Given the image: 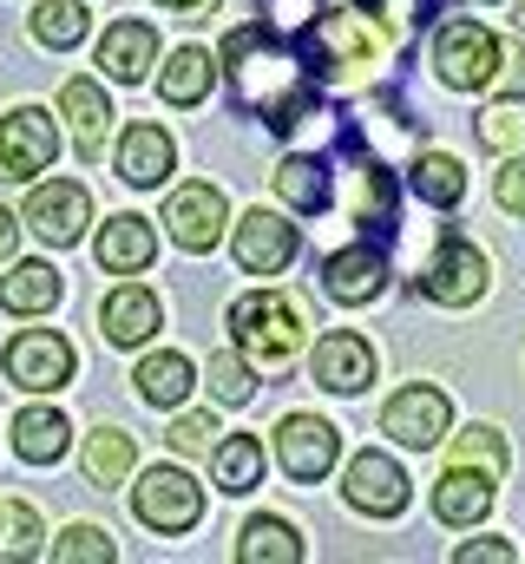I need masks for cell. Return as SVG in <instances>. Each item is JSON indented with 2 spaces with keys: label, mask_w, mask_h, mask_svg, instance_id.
Segmentation results:
<instances>
[{
  "label": "cell",
  "mask_w": 525,
  "mask_h": 564,
  "mask_svg": "<svg viewBox=\"0 0 525 564\" xmlns=\"http://www.w3.org/2000/svg\"><path fill=\"white\" fill-rule=\"evenodd\" d=\"M309 53H315V66H322L329 79L362 86V79L382 66L388 33L368 20V7H355V13H315V20H309Z\"/></svg>",
  "instance_id": "cell-3"
},
{
  "label": "cell",
  "mask_w": 525,
  "mask_h": 564,
  "mask_svg": "<svg viewBox=\"0 0 525 564\" xmlns=\"http://www.w3.org/2000/svg\"><path fill=\"white\" fill-rule=\"evenodd\" d=\"M315 13H322L315 0H262V26H276V33H309Z\"/></svg>",
  "instance_id": "cell-39"
},
{
  "label": "cell",
  "mask_w": 525,
  "mask_h": 564,
  "mask_svg": "<svg viewBox=\"0 0 525 564\" xmlns=\"http://www.w3.org/2000/svg\"><path fill=\"white\" fill-rule=\"evenodd\" d=\"M513 20H519V33H525V0H519V13H513Z\"/></svg>",
  "instance_id": "cell-45"
},
{
  "label": "cell",
  "mask_w": 525,
  "mask_h": 564,
  "mask_svg": "<svg viewBox=\"0 0 525 564\" xmlns=\"http://www.w3.org/2000/svg\"><path fill=\"white\" fill-rule=\"evenodd\" d=\"M53 558L60 564H113V539H106L99 525H73V532L53 545Z\"/></svg>",
  "instance_id": "cell-36"
},
{
  "label": "cell",
  "mask_w": 525,
  "mask_h": 564,
  "mask_svg": "<svg viewBox=\"0 0 525 564\" xmlns=\"http://www.w3.org/2000/svg\"><path fill=\"white\" fill-rule=\"evenodd\" d=\"M453 558H460V564H513L519 552H513L506 539H467V545H460Z\"/></svg>",
  "instance_id": "cell-41"
},
{
  "label": "cell",
  "mask_w": 525,
  "mask_h": 564,
  "mask_svg": "<svg viewBox=\"0 0 525 564\" xmlns=\"http://www.w3.org/2000/svg\"><path fill=\"white\" fill-rule=\"evenodd\" d=\"M204 381H211V394H217L224 408H244V401H250V388H257V381H250V361H237V355H217Z\"/></svg>",
  "instance_id": "cell-35"
},
{
  "label": "cell",
  "mask_w": 525,
  "mask_h": 564,
  "mask_svg": "<svg viewBox=\"0 0 525 564\" xmlns=\"http://www.w3.org/2000/svg\"><path fill=\"white\" fill-rule=\"evenodd\" d=\"M93 257H99V270H113V276H138V270L158 257V237H151L144 217H113V224L99 230Z\"/></svg>",
  "instance_id": "cell-21"
},
{
  "label": "cell",
  "mask_w": 525,
  "mask_h": 564,
  "mask_svg": "<svg viewBox=\"0 0 525 564\" xmlns=\"http://www.w3.org/2000/svg\"><path fill=\"white\" fill-rule=\"evenodd\" d=\"M276 197H282V204H296L302 217H322V210L335 204V184H329V164H322V158H309V151H296V158H282V164H276Z\"/></svg>",
  "instance_id": "cell-23"
},
{
  "label": "cell",
  "mask_w": 525,
  "mask_h": 564,
  "mask_svg": "<svg viewBox=\"0 0 525 564\" xmlns=\"http://www.w3.org/2000/svg\"><path fill=\"white\" fill-rule=\"evenodd\" d=\"M224 66H231V86H237V106H250L269 119V132H296L309 112H315V79L309 66L296 59L289 33L276 26H237L224 40Z\"/></svg>",
  "instance_id": "cell-1"
},
{
  "label": "cell",
  "mask_w": 525,
  "mask_h": 564,
  "mask_svg": "<svg viewBox=\"0 0 525 564\" xmlns=\"http://www.w3.org/2000/svg\"><path fill=\"white\" fill-rule=\"evenodd\" d=\"M349 7H368V13H375V7H382V0H349Z\"/></svg>",
  "instance_id": "cell-43"
},
{
  "label": "cell",
  "mask_w": 525,
  "mask_h": 564,
  "mask_svg": "<svg viewBox=\"0 0 525 564\" xmlns=\"http://www.w3.org/2000/svg\"><path fill=\"white\" fill-rule=\"evenodd\" d=\"M433 66H440V79H447L453 93H486V86L500 79L506 53H500V40H493L480 20H440V33H433Z\"/></svg>",
  "instance_id": "cell-4"
},
{
  "label": "cell",
  "mask_w": 525,
  "mask_h": 564,
  "mask_svg": "<svg viewBox=\"0 0 525 564\" xmlns=\"http://www.w3.org/2000/svg\"><path fill=\"white\" fill-rule=\"evenodd\" d=\"M53 151H60V132H53V119H46L40 106H20V112L0 119V171H7V177L46 171Z\"/></svg>",
  "instance_id": "cell-12"
},
{
  "label": "cell",
  "mask_w": 525,
  "mask_h": 564,
  "mask_svg": "<svg viewBox=\"0 0 525 564\" xmlns=\"http://www.w3.org/2000/svg\"><path fill=\"white\" fill-rule=\"evenodd\" d=\"M211 473H217L224 492H257L262 486V440H250V433L217 440L211 446Z\"/></svg>",
  "instance_id": "cell-28"
},
{
  "label": "cell",
  "mask_w": 525,
  "mask_h": 564,
  "mask_svg": "<svg viewBox=\"0 0 525 564\" xmlns=\"http://www.w3.org/2000/svg\"><path fill=\"white\" fill-rule=\"evenodd\" d=\"M131 381H138V394H144L151 408H178V401L191 394V381H197V375H191V361H184V355H144Z\"/></svg>",
  "instance_id": "cell-29"
},
{
  "label": "cell",
  "mask_w": 525,
  "mask_h": 564,
  "mask_svg": "<svg viewBox=\"0 0 525 564\" xmlns=\"http://www.w3.org/2000/svg\"><path fill=\"white\" fill-rule=\"evenodd\" d=\"M26 224L46 237V243H79L86 237V224H93V197H86V184H40L33 197H26Z\"/></svg>",
  "instance_id": "cell-14"
},
{
  "label": "cell",
  "mask_w": 525,
  "mask_h": 564,
  "mask_svg": "<svg viewBox=\"0 0 525 564\" xmlns=\"http://www.w3.org/2000/svg\"><path fill=\"white\" fill-rule=\"evenodd\" d=\"M66 440H73V426H66V414H53V408H26L13 421V453L26 466H53L66 453Z\"/></svg>",
  "instance_id": "cell-24"
},
{
  "label": "cell",
  "mask_w": 525,
  "mask_h": 564,
  "mask_svg": "<svg viewBox=\"0 0 525 564\" xmlns=\"http://www.w3.org/2000/svg\"><path fill=\"white\" fill-rule=\"evenodd\" d=\"M33 545H40V512L26 499H13L7 506V552L13 558H33Z\"/></svg>",
  "instance_id": "cell-38"
},
{
  "label": "cell",
  "mask_w": 525,
  "mask_h": 564,
  "mask_svg": "<svg viewBox=\"0 0 525 564\" xmlns=\"http://www.w3.org/2000/svg\"><path fill=\"white\" fill-rule=\"evenodd\" d=\"M322 289H329L335 302L362 308V302H375V295L388 289V257H382L375 243H349V250H335V257L322 263Z\"/></svg>",
  "instance_id": "cell-16"
},
{
  "label": "cell",
  "mask_w": 525,
  "mask_h": 564,
  "mask_svg": "<svg viewBox=\"0 0 525 564\" xmlns=\"http://www.w3.org/2000/svg\"><path fill=\"white\" fill-rule=\"evenodd\" d=\"M414 197L420 204H433V210H453L460 197H467V164L453 158V151H427V158H414Z\"/></svg>",
  "instance_id": "cell-26"
},
{
  "label": "cell",
  "mask_w": 525,
  "mask_h": 564,
  "mask_svg": "<svg viewBox=\"0 0 525 564\" xmlns=\"http://www.w3.org/2000/svg\"><path fill=\"white\" fill-rule=\"evenodd\" d=\"M13 237H20V224H13V217H7V210H0V263H7V257H13Z\"/></svg>",
  "instance_id": "cell-42"
},
{
  "label": "cell",
  "mask_w": 525,
  "mask_h": 564,
  "mask_svg": "<svg viewBox=\"0 0 525 564\" xmlns=\"http://www.w3.org/2000/svg\"><path fill=\"white\" fill-rule=\"evenodd\" d=\"M486 512H493V473L447 466V473H440V486H433V519H440V525H453V532H467V525H480Z\"/></svg>",
  "instance_id": "cell-17"
},
{
  "label": "cell",
  "mask_w": 525,
  "mask_h": 564,
  "mask_svg": "<svg viewBox=\"0 0 525 564\" xmlns=\"http://www.w3.org/2000/svg\"><path fill=\"white\" fill-rule=\"evenodd\" d=\"M237 558L244 564H302V539L282 519H250L244 539H237Z\"/></svg>",
  "instance_id": "cell-30"
},
{
  "label": "cell",
  "mask_w": 525,
  "mask_h": 564,
  "mask_svg": "<svg viewBox=\"0 0 525 564\" xmlns=\"http://www.w3.org/2000/svg\"><path fill=\"white\" fill-rule=\"evenodd\" d=\"M171 164H178V151H171V139L158 126H126V139H119V177L126 184L151 191V184L171 177Z\"/></svg>",
  "instance_id": "cell-22"
},
{
  "label": "cell",
  "mask_w": 525,
  "mask_h": 564,
  "mask_svg": "<svg viewBox=\"0 0 525 564\" xmlns=\"http://www.w3.org/2000/svg\"><path fill=\"white\" fill-rule=\"evenodd\" d=\"M315 381L329 388V394H362L368 381H375V348H368V335H355V328H335V335H322L315 341Z\"/></svg>",
  "instance_id": "cell-15"
},
{
  "label": "cell",
  "mask_w": 525,
  "mask_h": 564,
  "mask_svg": "<svg viewBox=\"0 0 525 564\" xmlns=\"http://www.w3.org/2000/svg\"><path fill=\"white\" fill-rule=\"evenodd\" d=\"M231 250H237V263H244L250 276H282V270L296 263V224H282L276 210H244Z\"/></svg>",
  "instance_id": "cell-13"
},
{
  "label": "cell",
  "mask_w": 525,
  "mask_h": 564,
  "mask_svg": "<svg viewBox=\"0 0 525 564\" xmlns=\"http://www.w3.org/2000/svg\"><path fill=\"white\" fill-rule=\"evenodd\" d=\"M211 433H217V421H211V414H178V421H171V433H164V440H171V446H178L184 459H197V453H211V446H217Z\"/></svg>",
  "instance_id": "cell-37"
},
{
  "label": "cell",
  "mask_w": 525,
  "mask_h": 564,
  "mask_svg": "<svg viewBox=\"0 0 525 564\" xmlns=\"http://www.w3.org/2000/svg\"><path fill=\"white\" fill-rule=\"evenodd\" d=\"M60 112L73 119V144H79V158L93 164V158L106 151V126H113L106 93H99L93 79H66V86H60Z\"/></svg>",
  "instance_id": "cell-20"
},
{
  "label": "cell",
  "mask_w": 525,
  "mask_h": 564,
  "mask_svg": "<svg viewBox=\"0 0 525 564\" xmlns=\"http://www.w3.org/2000/svg\"><path fill=\"white\" fill-rule=\"evenodd\" d=\"M302 328H309V315L282 289H257V295L231 302V335H237L244 361H257V368H282L302 348Z\"/></svg>",
  "instance_id": "cell-2"
},
{
  "label": "cell",
  "mask_w": 525,
  "mask_h": 564,
  "mask_svg": "<svg viewBox=\"0 0 525 564\" xmlns=\"http://www.w3.org/2000/svg\"><path fill=\"white\" fill-rule=\"evenodd\" d=\"M335 453H342V433L329 421H315V414H289L276 426V459H282V473L296 486H315L335 466Z\"/></svg>",
  "instance_id": "cell-10"
},
{
  "label": "cell",
  "mask_w": 525,
  "mask_h": 564,
  "mask_svg": "<svg viewBox=\"0 0 525 564\" xmlns=\"http://www.w3.org/2000/svg\"><path fill=\"white\" fill-rule=\"evenodd\" d=\"M486 257L467 243V237H440L433 243V257L420 263V276H414V289L427 295V302H447V308H467V302H480L486 295Z\"/></svg>",
  "instance_id": "cell-6"
},
{
  "label": "cell",
  "mask_w": 525,
  "mask_h": 564,
  "mask_svg": "<svg viewBox=\"0 0 525 564\" xmlns=\"http://www.w3.org/2000/svg\"><path fill=\"white\" fill-rule=\"evenodd\" d=\"M86 20H93V13H86L79 0H40V7H33V40H40V46H79V40H86Z\"/></svg>",
  "instance_id": "cell-32"
},
{
  "label": "cell",
  "mask_w": 525,
  "mask_h": 564,
  "mask_svg": "<svg viewBox=\"0 0 525 564\" xmlns=\"http://www.w3.org/2000/svg\"><path fill=\"white\" fill-rule=\"evenodd\" d=\"M158 322H164V308H158V295L138 289V282H131V289H113L106 308H99V328H106L113 348H138V341H151Z\"/></svg>",
  "instance_id": "cell-18"
},
{
  "label": "cell",
  "mask_w": 525,
  "mask_h": 564,
  "mask_svg": "<svg viewBox=\"0 0 525 564\" xmlns=\"http://www.w3.org/2000/svg\"><path fill=\"white\" fill-rule=\"evenodd\" d=\"M131 459H138V446H131V433H119V426H99L86 440V479L93 486H119L131 473Z\"/></svg>",
  "instance_id": "cell-31"
},
{
  "label": "cell",
  "mask_w": 525,
  "mask_h": 564,
  "mask_svg": "<svg viewBox=\"0 0 525 564\" xmlns=\"http://www.w3.org/2000/svg\"><path fill=\"white\" fill-rule=\"evenodd\" d=\"M407 499H414V486H407V473L394 466L388 453H355V459H349V506H355V512H368V519H400Z\"/></svg>",
  "instance_id": "cell-11"
},
{
  "label": "cell",
  "mask_w": 525,
  "mask_h": 564,
  "mask_svg": "<svg viewBox=\"0 0 525 564\" xmlns=\"http://www.w3.org/2000/svg\"><path fill=\"white\" fill-rule=\"evenodd\" d=\"M60 302V270L53 263H20L13 276H0V308L7 315H46Z\"/></svg>",
  "instance_id": "cell-27"
},
{
  "label": "cell",
  "mask_w": 525,
  "mask_h": 564,
  "mask_svg": "<svg viewBox=\"0 0 525 564\" xmlns=\"http://www.w3.org/2000/svg\"><path fill=\"white\" fill-rule=\"evenodd\" d=\"M0 361H7V381L26 388V394H53V388L73 381V341L53 335V328H26V335H13Z\"/></svg>",
  "instance_id": "cell-7"
},
{
  "label": "cell",
  "mask_w": 525,
  "mask_h": 564,
  "mask_svg": "<svg viewBox=\"0 0 525 564\" xmlns=\"http://www.w3.org/2000/svg\"><path fill=\"white\" fill-rule=\"evenodd\" d=\"M480 144H493V151H525V106L519 99H500V106L480 119Z\"/></svg>",
  "instance_id": "cell-34"
},
{
  "label": "cell",
  "mask_w": 525,
  "mask_h": 564,
  "mask_svg": "<svg viewBox=\"0 0 525 564\" xmlns=\"http://www.w3.org/2000/svg\"><path fill=\"white\" fill-rule=\"evenodd\" d=\"M164 224H171V243H178V250L204 257V250H217V237H224V224H231V204H224L217 184H184V191H171Z\"/></svg>",
  "instance_id": "cell-8"
},
{
  "label": "cell",
  "mask_w": 525,
  "mask_h": 564,
  "mask_svg": "<svg viewBox=\"0 0 525 564\" xmlns=\"http://www.w3.org/2000/svg\"><path fill=\"white\" fill-rule=\"evenodd\" d=\"M131 512H138V525H151L164 539L171 532H191L204 519V486L191 473H178V466H151L138 479V492H131Z\"/></svg>",
  "instance_id": "cell-5"
},
{
  "label": "cell",
  "mask_w": 525,
  "mask_h": 564,
  "mask_svg": "<svg viewBox=\"0 0 525 564\" xmlns=\"http://www.w3.org/2000/svg\"><path fill=\"white\" fill-rule=\"evenodd\" d=\"M99 66H106L119 86H138V79L158 66V33H151L144 20H119V26H106V40H99Z\"/></svg>",
  "instance_id": "cell-19"
},
{
  "label": "cell",
  "mask_w": 525,
  "mask_h": 564,
  "mask_svg": "<svg viewBox=\"0 0 525 564\" xmlns=\"http://www.w3.org/2000/svg\"><path fill=\"white\" fill-rule=\"evenodd\" d=\"M211 79H217L211 53H204V46H178V53L164 59V73H158V93H164V106H197V99L211 93Z\"/></svg>",
  "instance_id": "cell-25"
},
{
  "label": "cell",
  "mask_w": 525,
  "mask_h": 564,
  "mask_svg": "<svg viewBox=\"0 0 525 564\" xmlns=\"http://www.w3.org/2000/svg\"><path fill=\"white\" fill-rule=\"evenodd\" d=\"M453 466H473V473H506V440L493 433V426H467V433H453Z\"/></svg>",
  "instance_id": "cell-33"
},
{
  "label": "cell",
  "mask_w": 525,
  "mask_h": 564,
  "mask_svg": "<svg viewBox=\"0 0 525 564\" xmlns=\"http://www.w3.org/2000/svg\"><path fill=\"white\" fill-rule=\"evenodd\" d=\"M493 197H500V210H506V217H525V151H513V158L500 164Z\"/></svg>",
  "instance_id": "cell-40"
},
{
  "label": "cell",
  "mask_w": 525,
  "mask_h": 564,
  "mask_svg": "<svg viewBox=\"0 0 525 564\" xmlns=\"http://www.w3.org/2000/svg\"><path fill=\"white\" fill-rule=\"evenodd\" d=\"M158 7H197V0H158Z\"/></svg>",
  "instance_id": "cell-44"
},
{
  "label": "cell",
  "mask_w": 525,
  "mask_h": 564,
  "mask_svg": "<svg viewBox=\"0 0 525 564\" xmlns=\"http://www.w3.org/2000/svg\"><path fill=\"white\" fill-rule=\"evenodd\" d=\"M447 426H453V408H447V394H440V388H427V381L400 388L388 408H382V433H394V440H400V446H414V453L440 446V440H447Z\"/></svg>",
  "instance_id": "cell-9"
}]
</instances>
